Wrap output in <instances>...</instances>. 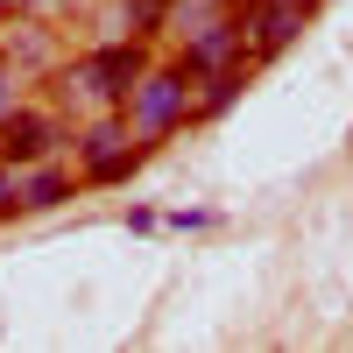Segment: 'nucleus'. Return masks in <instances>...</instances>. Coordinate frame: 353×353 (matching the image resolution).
<instances>
[{"instance_id":"nucleus-16","label":"nucleus","mask_w":353,"mask_h":353,"mask_svg":"<svg viewBox=\"0 0 353 353\" xmlns=\"http://www.w3.org/2000/svg\"><path fill=\"white\" fill-rule=\"evenodd\" d=\"M28 8H36V0H0V28H8L14 14H28Z\"/></svg>"},{"instance_id":"nucleus-4","label":"nucleus","mask_w":353,"mask_h":353,"mask_svg":"<svg viewBox=\"0 0 353 353\" xmlns=\"http://www.w3.org/2000/svg\"><path fill=\"white\" fill-rule=\"evenodd\" d=\"M43 156H71V113L57 99H36L28 92L8 121H0V163H43Z\"/></svg>"},{"instance_id":"nucleus-8","label":"nucleus","mask_w":353,"mask_h":353,"mask_svg":"<svg viewBox=\"0 0 353 353\" xmlns=\"http://www.w3.org/2000/svg\"><path fill=\"white\" fill-rule=\"evenodd\" d=\"M170 57H176L191 78H212V71H241V64H254V57H248V28H241V14H219L212 28H198V36L176 43Z\"/></svg>"},{"instance_id":"nucleus-6","label":"nucleus","mask_w":353,"mask_h":353,"mask_svg":"<svg viewBox=\"0 0 353 353\" xmlns=\"http://www.w3.org/2000/svg\"><path fill=\"white\" fill-rule=\"evenodd\" d=\"M85 191V176L71 156H43V163H21L14 170V219H43L57 205H71Z\"/></svg>"},{"instance_id":"nucleus-5","label":"nucleus","mask_w":353,"mask_h":353,"mask_svg":"<svg viewBox=\"0 0 353 353\" xmlns=\"http://www.w3.org/2000/svg\"><path fill=\"white\" fill-rule=\"evenodd\" d=\"M0 57H8V64H14L28 85H43V78L71 57V50H64V28H50L36 8H28V14H14L8 28H0Z\"/></svg>"},{"instance_id":"nucleus-12","label":"nucleus","mask_w":353,"mask_h":353,"mask_svg":"<svg viewBox=\"0 0 353 353\" xmlns=\"http://www.w3.org/2000/svg\"><path fill=\"white\" fill-rule=\"evenodd\" d=\"M205 226H219L212 205H176V212H163V233H205Z\"/></svg>"},{"instance_id":"nucleus-15","label":"nucleus","mask_w":353,"mask_h":353,"mask_svg":"<svg viewBox=\"0 0 353 353\" xmlns=\"http://www.w3.org/2000/svg\"><path fill=\"white\" fill-rule=\"evenodd\" d=\"M0 219H14V163H0Z\"/></svg>"},{"instance_id":"nucleus-2","label":"nucleus","mask_w":353,"mask_h":353,"mask_svg":"<svg viewBox=\"0 0 353 353\" xmlns=\"http://www.w3.org/2000/svg\"><path fill=\"white\" fill-rule=\"evenodd\" d=\"M128 128H134V141L141 149H163V141H176L191 121H198V78L176 64V57H149V71L134 78V92H128Z\"/></svg>"},{"instance_id":"nucleus-13","label":"nucleus","mask_w":353,"mask_h":353,"mask_svg":"<svg viewBox=\"0 0 353 353\" xmlns=\"http://www.w3.org/2000/svg\"><path fill=\"white\" fill-rule=\"evenodd\" d=\"M21 99H28V78H21V71L8 64V57H0V121H8V113H14Z\"/></svg>"},{"instance_id":"nucleus-17","label":"nucleus","mask_w":353,"mask_h":353,"mask_svg":"<svg viewBox=\"0 0 353 353\" xmlns=\"http://www.w3.org/2000/svg\"><path fill=\"white\" fill-rule=\"evenodd\" d=\"M226 8H233V14H241V8H248V0H226Z\"/></svg>"},{"instance_id":"nucleus-10","label":"nucleus","mask_w":353,"mask_h":353,"mask_svg":"<svg viewBox=\"0 0 353 353\" xmlns=\"http://www.w3.org/2000/svg\"><path fill=\"white\" fill-rule=\"evenodd\" d=\"M248 78H254V64H241V71H212V78H198V121H226V113L241 106V92H248Z\"/></svg>"},{"instance_id":"nucleus-11","label":"nucleus","mask_w":353,"mask_h":353,"mask_svg":"<svg viewBox=\"0 0 353 353\" xmlns=\"http://www.w3.org/2000/svg\"><path fill=\"white\" fill-rule=\"evenodd\" d=\"M219 14H233L226 0H170V21H163V43L176 50V43H191L198 28H212Z\"/></svg>"},{"instance_id":"nucleus-3","label":"nucleus","mask_w":353,"mask_h":353,"mask_svg":"<svg viewBox=\"0 0 353 353\" xmlns=\"http://www.w3.org/2000/svg\"><path fill=\"white\" fill-rule=\"evenodd\" d=\"M71 163H78V176H85V191H113V184H128V176L149 163V149L134 141L128 113L106 106V113L71 121Z\"/></svg>"},{"instance_id":"nucleus-7","label":"nucleus","mask_w":353,"mask_h":353,"mask_svg":"<svg viewBox=\"0 0 353 353\" xmlns=\"http://www.w3.org/2000/svg\"><path fill=\"white\" fill-rule=\"evenodd\" d=\"M241 28H248V57H254V71H261V64H276V57L311 28V14L297 8V0H248Z\"/></svg>"},{"instance_id":"nucleus-14","label":"nucleus","mask_w":353,"mask_h":353,"mask_svg":"<svg viewBox=\"0 0 353 353\" xmlns=\"http://www.w3.org/2000/svg\"><path fill=\"white\" fill-rule=\"evenodd\" d=\"M128 233H163V212H149V205H128Z\"/></svg>"},{"instance_id":"nucleus-1","label":"nucleus","mask_w":353,"mask_h":353,"mask_svg":"<svg viewBox=\"0 0 353 353\" xmlns=\"http://www.w3.org/2000/svg\"><path fill=\"white\" fill-rule=\"evenodd\" d=\"M149 57H156V43H141V36H99V43L71 50L64 64L43 78V99H57L71 121L106 113V106H128L134 78L149 71Z\"/></svg>"},{"instance_id":"nucleus-9","label":"nucleus","mask_w":353,"mask_h":353,"mask_svg":"<svg viewBox=\"0 0 353 353\" xmlns=\"http://www.w3.org/2000/svg\"><path fill=\"white\" fill-rule=\"evenodd\" d=\"M163 21H170V0H106L99 36H141V43H163Z\"/></svg>"}]
</instances>
